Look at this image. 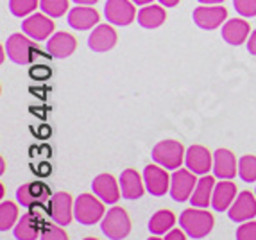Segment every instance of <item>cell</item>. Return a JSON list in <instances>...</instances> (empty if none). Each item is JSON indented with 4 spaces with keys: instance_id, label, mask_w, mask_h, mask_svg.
Here are the masks:
<instances>
[{
    "instance_id": "9",
    "label": "cell",
    "mask_w": 256,
    "mask_h": 240,
    "mask_svg": "<svg viewBox=\"0 0 256 240\" xmlns=\"http://www.w3.org/2000/svg\"><path fill=\"white\" fill-rule=\"evenodd\" d=\"M54 29H56L54 22L45 13H32L27 18H24V22H22L24 34H27L29 38L34 40V42L48 40L54 34Z\"/></svg>"
},
{
    "instance_id": "3",
    "label": "cell",
    "mask_w": 256,
    "mask_h": 240,
    "mask_svg": "<svg viewBox=\"0 0 256 240\" xmlns=\"http://www.w3.org/2000/svg\"><path fill=\"white\" fill-rule=\"evenodd\" d=\"M4 50L8 58L16 64H29L42 50L36 48V42L22 32H13L4 43Z\"/></svg>"
},
{
    "instance_id": "26",
    "label": "cell",
    "mask_w": 256,
    "mask_h": 240,
    "mask_svg": "<svg viewBox=\"0 0 256 240\" xmlns=\"http://www.w3.org/2000/svg\"><path fill=\"white\" fill-rule=\"evenodd\" d=\"M176 215L172 214L170 210H158L156 214L152 215L149 219V232L152 233V235H166V233L170 232L172 228L176 226Z\"/></svg>"
},
{
    "instance_id": "17",
    "label": "cell",
    "mask_w": 256,
    "mask_h": 240,
    "mask_svg": "<svg viewBox=\"0 0 256 240\" xmlns=\"http://www.w3.org/2000/svg\"><path fill=\"white\" fill-rule=\"evenodd\" d=\"M68 26L76 30H90L98 26L100 14L92 6H76L68 11Z\"/></svg>"
},
{
    "instance_id": "13",
    "label": "cell",
    "mask_w": 256,
    "mask_h": 240,
    "mask_svg": "<svg viewBox=\"0 0 256 240\" xmlns=\"http://www.w3.org/2000/svg\"><path fill=\"white\" fill-rule=\"evenodd\" d=\"M184 165L197 176H206L210 170H214V154L202 146H192L186 149Z\"/></svg>"
},
{
    "instance_id": "43",
    "label": "cell",
    "mask_w": 256,
    "mask_h": 240,
    "mask_svg": "<svg viewBox=\"0 0 256 240\" xmlns=\"http://www.w3.org/2000/svg\"><path fill=\"white\" fill-rule=\"evenodd\" d=\"M254 196H256V188H254Z\"/></svg>"
},
{
    "instance_id": "41",
    "label": "cell",
    "mask_w": 256,
    "mask_h": 240,
    "mask_svg": "<svg viewBox=\"0 0 256 240\" xmlns=\"http://www.w3.org/2000/svg\"><path fill=\"white\" fill-rule=\"evenodd\" d=\"M147 240H163V238H160L158 235H152V236H149V238H147Z\"/></svg>"
},
{
    "instance_id": "28",
    "label": "cell",
    "mask_w": 256,
    "mask_h": 240,
    "mask_svg": "<svg viewBox=\"0 0 256 240\" xmlns=\"http://www.w3.org/2000/svg\"><path fill=\"white\" fill-rule=\"evenodd\" d=\"M238 176L246 183H256V156L244 154L238 158Z\"/></svg>"
},
{
    "instance_id": "11",
    "label": "cell",
    "mask_w": 256,
    "mask_h": 240,
    "mask_svg": "<svg viewBox=\"0 0 256 240\" xmlns=\"http://www.w3.org/2000/svg\"><path fill=\"white\" fill-rule=\"evenodd\" d=\"M144 183L147 192L154 198H162L170 192V176L166 174V168L160 165H147L144 168Z\"/></svg>"
},
{
    "instance_id": "34",
    "label": "cell",
    "mask_w": 256,
    "mask_h": 240,
    "mask_svg": "<svg viewBox=\"0 0 256 240\" xmlns=\"http://www.w3.org/2000/svg\"><path fill=\"white\" fill-rule=\"evenodd\" d=\"M29 76L32 79H38V81H47L52 76V70L48 66H40V64H34L32 68L29 70Z\"/></svg>"
},
{
    "instance_id": "38",
    "label": "cell",
    "mask_w": 256,
    "mask_h": 240,
    "mask_svg": "<svg viewBox=\"0 0 256 240\" xmlns=\"http://www.w3.org/2000/svg\"><path fill=\"white\" fill-rule=\"evenodd\" d=\"M197 2L202 6H218L220 2H224V0H197Z\"/></svg>"
},
{
    "instance_id": "39",
    "label": "cell",
    "mask_w": 256,
    "mask_h": 240,
    "mask_svg": "<svg viewBox=\"0 0 256 240\" xmlns=\"http://www.w3.org/2000/svg\"><path fill=\"white\" fill-rule=\"evenodd\" d=\"M72 2H76L77 6H94L98 0H72Z\"/></svg>"
},
{
    "instance_id": "31",
    "label": "cell",
    "mask_w": 256,
    "mask_h": 240,
    "mask_svg": "<svg viewBox=\"0 0 256 240\" xmlns=\"http://www.w3.org/2000/svg\"><path fill=\"white\" fill-rule=\"evenodd\" d=\"M40 240H68V235L60 224H43Z\"/></svg>"
},
{
    "instance_id": "10",
    "label": "cell",
    "mask_w": 256,
    "mask_h": 240,
    "mask_svg": "<svg viewBox=\"0 0 256 240\" xmlns=\"http://www.w3.org/2000/svg\"><path fill=\"white\" fill-rule=\"evenodd\" d=\"M48 215L56 224L68 226L74 219V199L66 192H56L48 202Z\"/></svg>"
},
{
    "instance_id": "27",
    "label": "cell",
    "mask_w": 256,
    "mask_h": 240,
    "mask_svg": "<svg viewBox=\"0 0 256 240\" xmlns=\"http://www.w3.org/2000/svg\"><path fill=\"white\" fill-rule=\"evenodd\" d=\"M18 206L13 201L0 202V232H8L18 222Z\"/></svg>"
},
{
    "instance_id": "35",
    "label": "cell",
    "mask_w": 256,
    "mask_h": 240,
    "mask_svg": "<svg viewBox=\"0 0 256 240\" xmlns=\"http://www.w3.org/2000/svg\"><path fill=\"white\" fill-rule=\"evenodd\" d=\"M163 240H186V233L183 230H178V228H172L170 232L166 233Z\"/></svg>"
},
{
    "instance_id": "29",
    "label": "cell",
    "mask_w": 256,
    "mask_h": 240,
    "mask_svg": "<svg viewBox=\"0 0 256 240\" xmlns=\"http://www.w3.org/2000/svg\"><path fill=\"white\" fill-rule=\"evenodd\" d=\"M40 8V0H9V11L16 18H27Z\"/></svg>"
},
{
    "instance_id": "1",
    "label": "cell",
    "mask_w": 256,
    "mask_h": 240,
    "mask_svg": "<svg viewBox=\"0 0 256 240\" xmlns=\"http://www.w3.org/2000/svg\"><path fill=\"white\" fill-rule=\"evenodd\" d=\"M214 224H215L214 215L210 214L206 208H196V206H192L188 210H183L180 215L181 230L194 240L208 236L212 233V230H214Z\"/></svg>"
},
{
    "instance_id": "8",
    "label": "cell",
    "mask_w": 256,
    "mask_h": 240,
    "mask_svg": "<svg viewBox=\"0 0 256 240\" xmlns=\"http://www.w3.org/2000/svg\"><path fill=\"white\" fill-rule=\"evenodd\" d=\"M194 24L202 30H215L228 22V9L222 6H199L194 9Z\"/></svg>"
},
{
    "instance_id": "25",
    "label": "cell",
    "mask_w": 256,
    "mask_h": 240,
    "mask_svg": "<svg viewBox=\"0 0 256 240\" xmlns=\"http://www.w3.org/2000/svg\"><path fill=\"white\" fill-rule=\"evenodd\" d=\"M166 20V11L163 6L156 4H147L142 6V9L136 14V22L144 29H158L165 24Z\"/></svg>"
},
{
    "instance_id": "7",
    "label": "cell",
    "mask_w": 256,
    "mask_h": 240,
    "mask_svg": "<svg viewBox=\"0 0 256 240\" xmlns=\"http://www.w3.org/2000/svg\"><path fill=\"white\" fill-rule=\"evenodd\" d=\"M136 14V9H134V4L131 0H108L104 4V16L111 26H131Z\"/></svg>"
},
{
    "instance_id": "32",
    "label": "cell",
    "mask_w": 256,
    "mask_h": 240,
    "mask_svg": "<svg viewBox=\"0 0 256 240\" xmlns=\"http://www.w3.org/2000/svg\"><path fill=\"white\" fill-rule=\"evenodd\" d=\"M233 8L244 18L256 16V0H233Z\"/></svg>"
},
{
    "instance_id": "2",
    "label": "cell",
    "mask_w": 256,
    "mask_h": 240,
    "mask_svg": "<svg viewBox=\"0 0 256 240\" xmlns=\"http://www.w3.org/2000/svg\"><path fill=\"white\" fill-rule=\"evenodd\" d=\"M106 215L104 202L95 194H81L74 201V219L84 226H94L100 222Z\"/></svg>"
},
{
    "instance_id": "40",
    "label": "cell",
    "mask_w": 256,
    "mask_h": 240,
    "mask_svg": "<svg viewBox=\"0 0 256 240\" xmlns=\"http://www.w3.org/2000/svg\"><path fill=\"white\" fill-rule=\"evenodd\" d=\"M134 6H147V4H152V0H131Z\"/></svg>"
},
{
    "instance_id": "18",
    "label": "cell",
    "mask_w": 256,
    "mask_h": 240,
    "mask_svg": "<svg viewBox=\"0 0 256 240\" xmlns=\"http://www.w3.org/2000/svg\"><path fill=\"white\" fill-rule=\"evenodd\" d=\"M238 172L236 156L230 149H217L214 152V176L218 180H233Z\"/></svg>"
},
{
    "instance_id": "42",
    "label": "cell",
    "mask_w": 256,
    "mask_h": 240,
    "mask_svg": "<svg viewBox=\"0 0 256 240\" xmlns=\"http://www.w3.org/2000/svg\"><path fill=\"white\" fill-rule=\"evenodd\" d=\"M82 240H98V238H95V236H86V238H82Z\"/></svg>"
},
{
    "instance_id": "21",
    "label": "cell",
    "mask_w": 256,
    "mask_h": 240,
    "mask_svg": "<svg viewBox=\"0 0 256 240\" xmlns=\"http://www.w3.org/2000/svg\"><path fill=\"white\" fill-rule=\"evenodd\" d=\"M48 194L47 186L40 181H32V183H24L22 186L16 188V201L24 208H34L36 204L45 199V196Z\"/></svg>"
},
{
    "instance_id": "20",
    "label": "cell",
    "mask_w": 256,
    "mask_h": 240,
    "mask_svg": "<svg viewBox=\"0 0 256 240\" xmlns=\"http://www.w3.org/2000/svg\"><path fill=\"white\" fill-rule=\"evenodd\" d=\"M251 36V27L242 18H231L222 26V40L233 47H238L242 43H248Z\"/></svg>"
},
{
    "instance_id": "22",
    "label": "cell",
    "mask_w": 256,
    "mask_h": 240,
    "mask_svg": "<svg viewBox=\"0 0 256 240\" xmlns=\"http://www.w3.org/2000/svg\"><path fill=\"white\" fill-rule=\"evenodd\" d=\"M236 184L231 180H220L215 184L214 196H212V206L215 212H228L236 199Z\"/></svg>"
},
{
    "instance_id": "5",
    "label": "cell",
    "mask_w": 256,
    "mask_h": 240,
    "mask_svg": "<svg viewBox=\"0 0 256 240\" xmlns=\"http://www.w3.org/2000/svg\"><path fill=\"white\" fill-rule=\"evenodd\" d=\"M100 232L110 240H124L131 233V219L122 206H113L100 220Z\"/></svg>"
},
{
    "instance_id": "14",
    "label": "cell",
    "mask_w": 256,
    "mask_h": 240,
    "mask_svg": "<svg viewBox=\"0 0 256 240\" xmlns=\"http://www.w3.org/2000/svg\"><path fill=\"white\" fill-rule=\"evenodd\" d=\"M92 190L104 204H116L122 198L120 192V183L111 176V174H98L92 181Z\"/></svg>"
},
{
    "instance_id": "16",
    "label": "cell",
    "mask_w": 256,
    "mask_h": 240,
    "mask_svg": "<svg viewBox=\"0 0 256 240\" xmlns=\"http://www.w3.org/2000/svg\"><path fill=\"white\" fill-rule=\"evenodd\" d=\"M120 183V192H122V198L128 199V201H134V199L144 198L146 194V183H144V176H140L134 168H126L122 170L118 178Z\"/></svg>"
},
{
    "instance_id": "24",
    "label": "cell",
    "mask_w": 256,
    "mask_h": 240,
    "mask_svg": "<svg viewBox=\"0 0 256 240\" xmlns=\"http://www.w3.org/2000/svg\"><path fill=\"white\" fill-rule=\"evenodd\" d=\"M217 181H215V176H201L199 181L196 184V190H194L192 198H190V202L196 208H208L212 204V196H214V188Z\"/></svg>"
},
{
    "instance_id": "30",
    "label": "cell",
    "mask_w": 256,
    "mask_h": 240,
    "mask_svg": "<svg viewBox=\"0 0 256 240\" xmlns=\"http://www.w3.org/2000/svg\"><path fill=\"white\" fill-rule=\"evenodd\" d=\"M40 9L50 18H60L68 11V0H40Z\"/></svg>"
},
{
    "instance_id": "15",
    "label": "cell",
    "mask_w": 256,
    "mask_h": 240,
    "mask_svg": "<svg viewBox=\"0 0 256 240\" xmlns=\"http://www.w3.org/2000/svg\"><path fill=\"white\" fill-rule=\"evenodd\" d=\"M116 40L118 36H116L115 27L111 24H98L95 29H92L90 36H88V47L97 54H102L115 47Z\"/></svg>"
},
{
    "instance_id": "33",
    "label": "cell",
    "mask_w": 256,
    "mask_h": 240,
    "mask_svg": "<svg viewBox=\"0 0 256 240\" xmlns=\"http://www.w3.org/2000/svg\"><path fill=\"white\" fill-rule=\"evenodd\" d=\"M236 240H256V220H248L236 228Z\"/></svg>"
},
{
    "instance_id": "37",
    "label": "cell",
    "mask_w": 256,
    "mask_h": 240,
    "mask_svg": "<svg viewBox=\"0 0 256 240\" xmlns=\"http://www.w3.org/2000/svg\"><path fill=\"white\" fill-rule=\"evenodd\" d=\"M158 2L163 8H176V6L180 4V0H158Z\"/></svg>"
},
{
    "instance_id": "12",
    "label": "cell",
    "mask_w": 256,
    "mask_h": 240,
    "mask_svg": "<svg viewBox=\"0 0 256 240\" xmlns=\"http://www.w3.org/2000/svg\"><path fill=\"white\" fill-rule=\"evenodd\" d=\"M228 217L233 222H248L256 217V196L249 190H244L236 196L235 202L228 210Z\"/></svg>"
},
{
    "instance_id": "4",
    "label": "cell",
    "mask_w": 256,
    "mask_h": 240,
    "mask_svg": "<svg viewBox=\"0 0 256 240\" xmlns=\"http://www.w3.org/2000/svg\"><path fill=\"white\" fill-rule=\"evenodd\" d=\"M186 150L178 140H162L152 147V160L166 170H178L184 163Z\"/></svg>"
},
{
    "instance_id": "36",
    "label": "cell",
    "mask_w": 256,
    "mask_h": 240,
    "mask_svg": "<svg viewBox=\"0 0 256 240\" xmlns=\"http://www.w3.org/2000/svg\"><path fill=\"white\" fill-rule=\"evenodd\" d=\"M248 50L256 56V29L252 30L251 36H249V40H248Z\"/></svg>"
},
{
    "instance_id": "19",
    "label": "cell",
    "mask_w": 256,
    "mask_h": 240,
    "mask_svg": "<svg viewBox=\"0 0 256 240\" xmlns=\"http://www.w3.org/2000/svg\"><path fill=\"white\" fill-rule=\"evenodd\" d=\"M77 40L68 32H54L47 40V52L50 58L56 60H66L76 52Z\"/></svg>"
},
{
    "instance_id": "6",
    "label": "cell",
    "mask_w": 256,
    "mask_h": 240,
    "mask_svg": "<svg viewBox=\"0 0 256 240\" xmlns=\"http://www.w3.org/2000/svg\"><path fill=\"white\" fill-rule=\"evenodd\" d=\"M197 174H194L190 168H178L170 176V198L176 202L190 201L194 190L197 184Z\"/></svg>"
},
{
    "instance_id": "23",
    "label": "cell",
    "mask_w": 256,
    "mask_h": 240,
    "mask_svg": "<svg viewBox=\"0 0 256 240\" xmlns=\"http://www.w3.org/2000/svg\"><path fill=\"white\" fill-rule=\"evenodd\" d=\"M43 230V222L36 217L32 212L24 214L14 224L13 233L16 240H40Z\"/></svg>"
}]
</instances>
